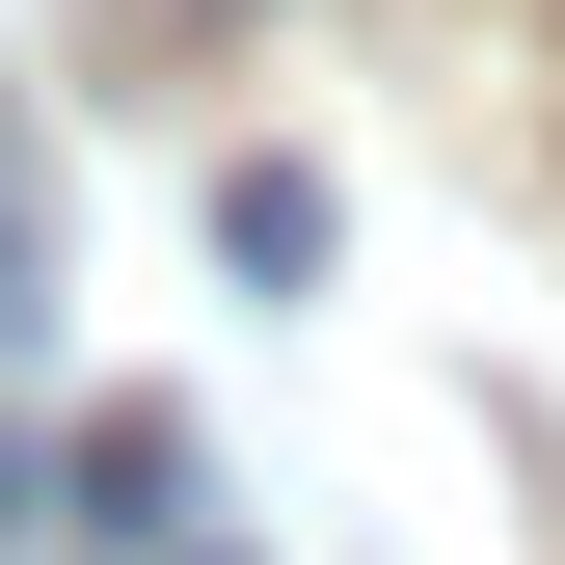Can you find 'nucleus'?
I'll use <instances>...</instances> for the list:
<instances>
[{"label": "nucleus", "instance_id": "7ed1b4c3", "mask_svg": "<svg viewBox=\"0 0 565 565\" xmlns=\"http://www.w3.org/2000/svg\"><path fill=\"white\" fill-rule=\"evenodd\" d=\"M0 565H82V512H54V458L0 431Z\"/></svg>", "mask_w": 565, "mask_h": 565}, {"label": "nucleus", "instance_id": "20e7f679", "mask_svg": "<svg viewBox=\"0 0 565 565\" xmlns=\"http://www.w3.org/2000/svg\"><path fill=\"white\" fill-rule=\"evenodd\" d=\"M0 323H28V162H0Z\"/></svg>", "mask_w": 565, "mask_h": 565}, {"label": "nucleus", "instance_id": "f03ea898", "mask_svg": "<svg viewBox=\"0 0 565 565\" xmlns=\"http://www.w3.org/2000/svg\"><path fill=\"white\" fill-rule=\"evenodd\" d=\"M216 269H243V297H297V269H323V162H243V189H216Z\"/></svg>", "mask_w": 565, "mask_h": 565}, {"label": "nucleus", "instance_id": "39448f33", "mask_svg": "<svg viewBox=\"0 0 565 565\" xmlns=\"http://www.w3.org/2000/svg\"><path fill=\"white\" fill-rule=\"evenodd\" d=\"M189 565H216V539H189Z\"/></svg>", "mask_w": 565, "mask_h": 565}, {"label": "nucleus", "instance_id": "f257e3e1", "mask_svg": "<svg viewBox=\"0 0 565 565\" xmlns=\"http://www.w3.org/2000/svg\"><path fill=\"white\" fill-rule=\"evenodd\" d=\"M189 512H216V458H189L162 404H108V431H82V539L108 565H189Z\"/></svg>", "mask_w": 565, "mask_h": 565}]
</instances>
